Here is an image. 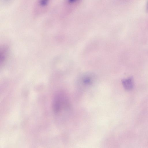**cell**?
<instances>
[{"label":"cell","instance_id":"obj_1","mask_svg":"<svg viewBox=\"0 0 148 148\" xmlns=\"http://www.w3.org/2000/svg\"><path fill=\"white\" fill-rule=\"evenodd\" d=\"M70 107L69 101L63 93H59L55 96L53 103V111L56 114H60L69 110Z\"/></svg>","mask_w":148,"mask_h":148},{"label":"cell","instance_id":"obj_2","mask_svg":"<svg viewBox=\"0 0 148 148\" xmlns=\"http://www.w3.org/2000/svg\"><path fill=\"white\" fill-rule=\"evenodd\" d=\"M95 78V76L92 74L87 73L80 77L79 82L82 86L88 87L93 84Z\"/></svg>","mask_w":148,"mask_h":148},{"label":"cell","instance_id":"obj_3","mask_svg":"<svg viewBox=\"0 0 148 148\" xmlns=\"http://www.w3.org/2000/svg\"><path fill=\"white\" fill-rule=\"evenodd\" d=\"M123 84L125 88L129 90L132 88L133 87V82L131 78L124 79L122 81Z\"/></svg>","mask_w":148,"mask_h":148}]
</instances>
